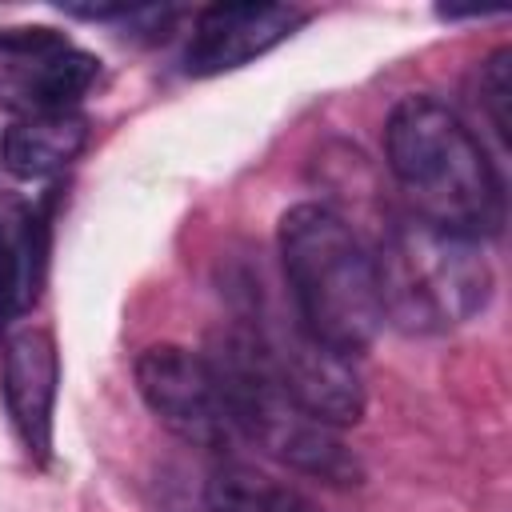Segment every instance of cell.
<instances>
[{
    "label": "cell",
    "mask_w": 512,
    "mask_h": 512,
    "mask_svg": "<svg viewBox=\"0 0 512 512\" xmlns=\"http://www.w3.org/2000/svg\"><path fill=\"white\" fill-rule=\"evenodd\" d=\"M384 156L412 216L480 240L504 224V184L476 132L436 96H404L384 128Z\"/></svg>",
    "instance_id": "cell-1"
},
{
    "label": "cell",
    "mask_w": 512,
    "mask_h": 512,
    "mask_svg": "<svg viewBox=\"0 0 512 512\" xmlns=\"http://www.w3.org/2000/svg\"><path fill=\"white\" fill-rule=\"evenodd\" d=\"M276 252L300 328L348 360L360 356L384 324L364 236L324 204H292L280 216Z\"/></svg>",
    "instance_id": "cell-2"
},
{
    "label": "cell",
    "mask_w": 512,
    "mask_h": 512,
    "mask_svg": "<svg viewBox=\"0 0 512 512\" xmlns=\"http://www.w3.org/2000/svg\"><path fill=\"white\" fill-rule=\"evenodd\" d=\"M208 364L220 384L232 428L244 432L248 440H256L268 456H276L288 468L316 476L324 484H360L364 480L356 452H348V444L336 436V428L300 412L292 404V396L280 388L252 324L224 328L212 340Z\"/></svg>",
    "instance_id": "cell-3"
},
{
    "label": "cell",
    "mask_w": 512,
    "mask_h": 512,
    "mask_svg": "<svg viewBox=\"0 0 512 512\" xmlns=\"http://www.w3.org/2000/svg\"><path fill=\"white\" fill-rule=\"evenodd\" d=\"M380 312L404 332H444L472 320L492 292L476 240L432 228L416 216L388 220L376 248Z\"/></svg>",
    "instance_id": "cell-4"
},
{
    "label": "cell",
    "mask_w": 512,
    "mask_h": 512,
    "mask_svg": "<svg viewBox=\"0 0 512 512\" xmlns=\"http://www.w3.org/2000/svg\"><path fill=\"white\" fill-rule=\"evenodd\" d=\"M252 332L260 336L280 388L292 396L300 412L328 428H348L364 416V384L352 360L308 336L296 316L256 312Z\"/></svg>",
    "instance_id": "cell-5"
},
{
    "label": "cell",
    "mask_w": 512,
    "mask_h": 512,
    "mask_svg": "<svg viewBox=\"0 0 512 512\" xmlns=\"http://www.w3.org/2000/svg\"><path fill=\"white\" fill-rule=\"evenodd\" d=\"M136 388L152 416L180 440H192L200 448H224L236 432L208 356L184 344H148L136 356Z\"/></svg>",
    "instance_id": "cell-6"
},
{
    "label": "cell",
    "mask_w": 512,
    "mask_h": 512,
    "mask_svg": "<svg viewBox=\"0 0 512 512\" xmlns=\"http://www.w3.org/2000/svg\"><path fill=\"white\" fill-rule=\"evenodd\" d=\"M308 12L276 0H232L208 4L196 12L188 44H184V72L188 76H220L232 68L252 64L256 56L284 44Z\"/></svg>",
    "instance_id": "cell-7"
},
{
    "label": "cell",
    "mask_w": 512,
    "mask_h": 512,
    "mask_svg": "<svg viewBox=\"0 0 512 512\" xmlns=\"http://www.w3.org/2000/svg\"><path fill=\"white\" fill-rule=\"evenodd\" d=\"M60 384V356L44 328H16L4 336V400L28 444V452H48L52 404Z\"/></svg>",
    "instance_id": "cell-8"
},
{
    "label": "cell",
    "mask_w": 512,
    "mask_h": 512,
    "mask_svg": "<svg viewBox=\"0 0 512 512\" xmlns=\"http://www.w3.org/2000/svg\"><path fill=\"white\" fill-rule=\"evenodd\" d=\"M88 148V116L68 112H24L0 140V160L20 180H44L68 168Z\"/></svg>",
    "instance_id": "cell-9"
},
{
    "label": "cell",
    "mask_w": 512,
    "mask_h": 512,
    "mask_svg": "<svg viewBox=\"0 0 512 512\" xmlns=\"http://www.w3.org/2000/svg\"><path fill=\"white\" fill-rule=\"evenodd\" d=\"M12 88H16V100L28 108V112H68L96 80L100 64L72 48L64 36L36 48V52H20L12 56Z\"/></svg>",
    "instance_id": "cell-10"
},
{
    "label": "cell",
    "mask_w": 512,
    "mask_h": 512,
    "mask_svg": "<svg viewBox=\"0 0 512 512\" xmlns=\"http://www.w3.org/2000/svg\"><path fill=\"white\" fill-rule=\"evenodd\" d=\"M44 216L20 200H0V316L12 320L40 292Z\"/></svg>",
    "instance_id": "cell-11"
},
{
    "label": "cell",
    "mask_w": 512,
    "mask_h": 512,
    "mask_svg": "<svg viewBox=\"0 0 512 512\" xmlns=\"http://www.w3.org/2000/svg\"><path fill=\"white\" fill-rule=\"evenodd\" d=\"M204 500L208 512H316L300 488L240 460H228L208 476Z\"/></svg>",
    "instance_id": "cell-12"
},
{
    "label": "cell",
    "mask_w": 512,
    "mask_h": 512,
    "mask_svg": "<svg viewBox=\"0 0 512 512\" xmlns=\"http://www.w3.org/2000/svg\"><path fill=\"white\" fill-rule=\"evenodd\" d=\"M480 104L496 128L500 140H508V124H512V48H496L484 64H480Z\"/></svg>",
    "instance_id": "cell-13"
}]
</instances>
